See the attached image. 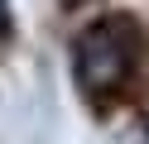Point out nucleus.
<instances>
[{
  "mask_svg": "<svg viewBox=\"0 0 149 144\" xmlns=\"http://www.w3.org/2000/svg\"><path fill=\"white\" fill-rule=\"evenodd\" d=\"M135 58H139V34H135V24H125V19H101V24H91L87 34L77 38V48H72L77 86H82L87 96L116 91V86L135 72Z\"/></svg>",
  "mask_w": 149,
  "mask_h": 144,
  "instance_id": "1",
  "label": "nucleus"
}]
</instances>
